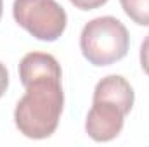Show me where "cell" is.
<instances>
[{
  "label": "cell",
  "mask_w": 149,
  "mask_h": 147,
  "mask_svg": "<svg viewBox=\"0 0 149 147\" xmlns=\"http://www.w3.org/2000/svg\"><path fill=\"white\" fill-rule=\"evenodd\" d=\"M61 78L47 76L24 85L26 92L14 111V123L24 137L42 140L57 130L64 106Z\"/></svg>",
  "instance_id": "6da1fadb"
},
{
  "label": "cell",
  "mask_w": 149,
  "mask_h": 147,
  "mask_svg": "<svg viewBox=\"0 0 149 147\" xmlns=\"http://www.w3.org/2000/svg\"><path fill=\"white\" fill-rule=\"evenodd\" d=\"M128 30L113 16H101L88 21L80 35L83 57L97 68L121 61L128 52Z\"/></svg>",
  "instance_id": "7a4b0ae2"
},
{
  "label": "cell",
  "mask_w": 149,
  "mask_h": 147,
  "mask_svg": "<svg viewBox=\"0 0 149 147\" xmlns=\"http://www.w3.org/2000/svg\"><path fill=\"white\" fill-rule=\"evenodd\" d=\"M12 16L31 37L56 42L66 30V10L56 0H14Z\"/></svg>",
  "instance_id": "3957f363"
},
{
  "label": "cell",
  "mask_w": 149,
  "mask_h": 147,
  "mask_svg": "<svg viewBox=\"0 0 149 147\" xmlns=\"http://www.w3.org/2000/svg\"><path fill=\"white\" fill-rule=\"evenodd\" d=\"M127 112L111 101L92 99V107L85 119V132L95 142H109L116 139L125 123Z\"/></svg>",
  "instance_id": "277c9868"
},
{
  "label": "cell",
  "mask_w": 149,
  "mask_h": 147,
  "mask_svg": "<svg viewBox=\"0 0 149 147\" xmlns=\"http://www.w3.org/2000/svg\"><path fill=\"white\" fill-rule=\"evenodd\" d=\"M92 99H102V101H111L118 104L127 114L134 107L135 94L132 85L120 74H109L104 76L94 88V97Z\"/></svg>",
  "instance_id": "5b68a950"
},
{
  "label": "cell",
  "mask_w": 149,
  "mask_h": 147,
  "mask_svg": "<svg viewBox=\"0 0 149 147\" xmlns=\"http://www.w3.org/2000/svg\"><path fill=\"white\" fill-rule=\"evenodd\" d=\"M47 76H63L57 59L45 52H30L19 62V78L23 87L30 81Z\"/></svg>",
  "instance_id": "8992f818"
},
{
  "label": "cell",
  "mask_w": 149,
  "mask_h": 147,
  "mask_svg": "<svg viewBox=\"0 0 149 147\" xmlns=\"http://www.w3.org/2000/svg\"><path fill=\"white\" fill-rule=\"evenodd\" d=\"M125 14L139 26H149V0H120Z\"/></svg>",
  "instance_id": "52a82bcc"
},
{
  "label": "cell",
  "mask_w": 149,
  "mask_h": 147,
  "mask_svg": "<svg viewBox=\"0 0 149 147\" xmlns=\"http://www.w3.org/2000/svg\"><path fill=\"white\" fill-rule=\"evenodd\" d=\"M70 2L80 10H94V9L102 7L108 0H70Z\"/></svg>",
  "instance_id": "ba28073f"
},
{
  "label": "cell",
  "mask_w": 149,
  "mask_h": 147,
  "mask_svg": "<svg viewBox=\"0 0 149 147\" xmlns=\"http://www.w3.org/2000/svg\"><path fill=\"white\" fill-rule=\"evenodd\" d=\"M141 68L149 76V35L144 38V42L141 45Z\"/></svg>",
  "instance_id": "9c48e42d"
},
{
  "label": "cell",
  "mask_w": 149,
  "mask_h": 147,
  "mask_svg": "<svg viewBox=\"0 0 149 147\" xmlns=\"http://www.w3.org/2000/svg\"><path fill=\"white\" fill-rule=\"evenodd\" d=\"M7 87H9V71H7L5 64L0 62V99L7 92Z\"/></svg>",
  "instance_id": "30bf717a"
},
{
  "label": "cell",
  "mask_w": 149,
  "mask_h": 147,
  "mask_svg": "<svg viewBox=\"0 0 149 147\" xmlns=\"http://www.w3.org/2000/svg\"><path fill=\"white\" fill-rule=\"evenodd\" d=\"M2 12H3V2L0 0V19H2Z\"/></svg>",
  "instance_id": "8fae6325"
}]
</instances>
